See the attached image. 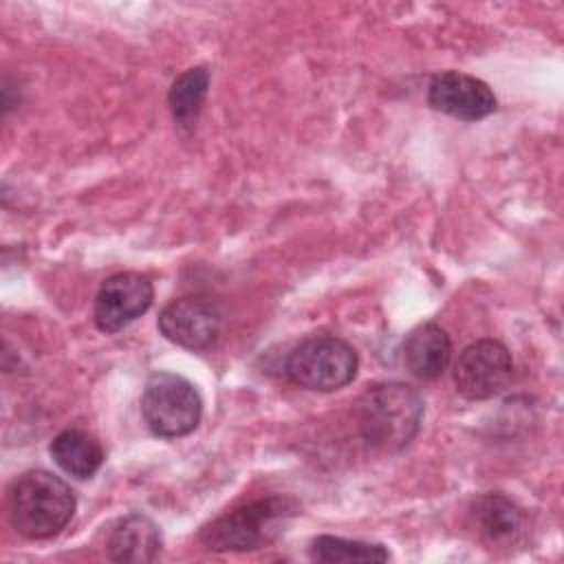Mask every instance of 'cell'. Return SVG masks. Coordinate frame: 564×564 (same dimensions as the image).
Returning <instances> with one entry per match:
<instances>
[{"label": "cell", "instance_id": "obj_12", "mask_svg": "<svg viewBox=\"0 0 564 564\" xmlns=\"http://www.w3.org/2000/svg\"><path fill=\"white\" fill-rule=\"evenodd\" d=\"M452 359V339L436 322L419 324L403 344L405 368L425 381L438 379Z\"/></svg>", "mask_w": 564, "mask_h": 564}, {"label": "cell", "instance_id": "obj_3", "mask_svg": "<svg viewBox=\"0 0 564 564\" xmlns=\"http://www.w3.org/2000/svg\"><path fill=\"white\" fill-rule=\"evenodd\" d=\"M297 513V502L289 496H267L251 500L200 529V544L216 553L256 551L273 542Z\"/></svg>", "mask_w": 564, "mask_h": 564}, {"label": "cell", "instance_id": "obj_11", "mask_svg": "<svg viewBox=\"0 0 564 564\" xmlns=\"http://www.w3.org/2000/svg\"><path fill=\"white\" fill-rule=\"evenodd\" d=\"M163 538L159 527L143 513H128L119 518L106 535V555L112 562L145 564L161 553Z\"/></svg>", "mask_w": 564, "mask_h": 564}, {"label": "cell", "instance_id": "obj_5", "mask_svg": "<svg viewBox=\"0 0 564 564\" xmlns=\"http://www.w3.org/2000/svg\"><path fill=\"white\" fill-rule=\"evenodd\" d=\"M141 416L148 430L161 438L192 434L203 416V401L192 381L174 372H156L141 394Z\"/></svg>", "mask_w": 564, "mask_h": 564}, {"label": "cell", "instance_id": "obj_8", "mask_svg": "<svg viewBox=\"0 0 564 564\" xmlns=\"http://www.w3.org/2000/svg\"><path fill=\"white\" fill-rule=\"evenodd\" d=\"M223 326V311L207 295H185L170 302L159 315V330L165 339L189 350L209 348Z\"/></svg>", "mask_w": 564, "mask_h": 564}, {"label": "cell", "instance_id": "obj_10", "mask_svg": "<svg viewBox=\"0 0 564 564\" xmlns=\"http://www.w3.org/2000/svg\"><path fill=\"white\" fill-rule=\"evenodd\" d=\"M471 524L489 549H511L524 531L522 509L505 494H480L469 507Z\"/></svg>", "mask_w": 564, "mask_h": 564}, {"label": "cell", "instance_id": "obj_9", "mask_svg": "<svg viewBox=\"0 0 564 564\" xmlns=\"http://www.w3.org/2000/svg\"><path fill=\"white\" fill-rule=\"evenodd\" d=\"M427 104L454 119L478 121L496 110L494 90L478 77L460 70L436 73L427 88Z\"/></svg>", "mask_w": 564, "mask_h": 564}, {"label": "cell", "instance_id": "obj_6", "mask_svg": "<svg viewBox=\"0 0 564 564\" xmlns=\"http://www.w3.org/2000/svg\"><path fill=\"white\" fill-rule=\"evenodd\" d=\"M511 377V352L496 339H480L467 346L454 364V386L469 401H485L500 394Z\"/></svg>", "mask_w": 564, "mask_h": 564}, {"label": "cell", "instance_id": "obj_2", "mask_svg": "<svg viewBox=\"0 0 564 564\" xmlns=\"http://www.w3.org/2000/svg\"><path fill=\"white\" fill-rule=\"evenodd\" d=\"M355 419L361 438L379 452L397 454L412 443L423 421V401L405 383H377L357 399Z\"/></svg>", "mask_w": 564, "mask_h": 564}, {"label": "cell", "instance_id": "obj_13", "mask_svg": "<svg viewBox=\"0 0 564 564\" xmlns=\"http://www.w3.org/2000/svg\"><path fill=\"white\" fill-rule=\"evenodd\" d=\"M48 452L55 465L77 480L95 476L104 463V447L99 441L93 434L75 427L59 432L51 441Z\"/></svg>", "mask_w": 564, "mask_h": 564}, {"label": "cell", "instance_id": "obj_15", "mask_svg": "<svg viewBox=\"0 0 564 564\" xmlns=\"http://www.w3.org/2000/svg\"><path fill=\"white\" fill-rule=\"evenodd\" d=\"M311 560L324 564H339V562H388L390 551L377 542H361V540H346L335 535H319L311 542L308 549Z\"/></svg>", "mask_w": 564, "mask_h": 564}, {"label": "cell", "instance_id": "obj_1", "mask_svg": "<svg viewBox=\"0 0 564 564\" xmlns=\"http://www.w3.org/2000/svg\"><path fill=\"white\" fill-rule=\"evenodd\" d=\"M75 507L77 498L70 485L46 469L24 471L7 494L9 522L26 540L57 535L70 522Z\"/></svg>", "mask_w": 564, "mask_h": 564}, {"label": "cell", "instance_id": "obj_4", "mask_svg": "<svg viewBox=\"0 0 564 564\" xmlns=\"http://www.w3.org/2000/svg\"><path fill=\"white\" fill-rule=\"evenodd\" d=\"M357 368V350L335 335L304 339L289 352L284 364V372L295 386L315 392H333L348 386Z\"/></svg>", "mask_w": 564, "mask_h": 564}, {"label": "cell", "instance_id": "obj_14", "mask_svg": "<svg viewBox=\"0 0 564 564\" xmlns=\"http://www.w3.org/2000/svg\"><path fill=\"white\" fill-rule=\"evenodd\" d=\"M207 88H209V73L203 66L187 68L174 79L167 101H170L172 117L178 126L192 128L196 123L203 101L207 97Z\"/></svg>", "mask_w": 564, "mask_h": 564}, {"label": "cell", "instance_id": "obj_7", "mask_svg": "<svg viewBox=\"0 0 564 564\" xmlns=\"http://www.w3.org/2000/svg\"><path fill=\"white\" fill-rule=\"evenodd\" d=\"M154 300V289L148 275L121 271L106 278L95 295L93 319L101 333H117L141 317Z\"/></svg>", "mask_w": 564, "mask_h": 564}]
</instances>
